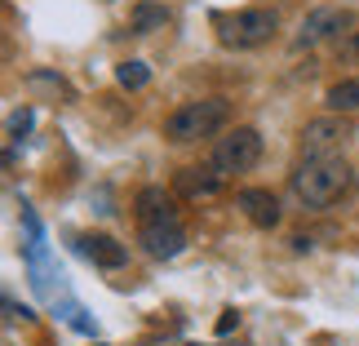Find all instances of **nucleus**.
Here are the masks:
<instances>
[{
	"label": "nucleus",
	"mask_w": 359,
	"mask_h": 346,
	"mask_svg": "<svg viewBox=\"0 0 359 346\" xmlns=\"http://www.w3.org/2000/svg\"><path fill=\"white\" fill-rule=\"evenodd\" d=\"M27 89L32 93H53V98H72V85L58 72H27Z\"/></svg>",
	"instance_id": "nucleus-14"
},
{
	"label": "nucleus",
	"mask_w": 359,
	"mask_h": 346,
	"mask_svg": "<svg viewBox=\"0 0 359 346\" xmlns=\"http://www.w3.org/2000/svg\"><path fill=\"white\" fill-rule=\"evenodd\" d=\"M236 209L248 218L253 227H262V231H271V227H280V200L271 196L266 187H244V191H236Z\"/></svg>",
	"instance_id": "nucleus-8"
},
{
	"label": "nucleus",
	"mask_w": 359,
	"mask_h": 346,
	"mask_svg": "<svg viewBox=\"0 0 359 346\" xmlns=\"http://www.w3.org/2000/svg\"><path fill=\"white\" fill-rule=\"evenodd\" d=\"M147 80H151V67L137 62V58H129V62L116 67V85H120V89H142Z\"/></svg>",
	"instance_id": "nucleus-15"
},
{
	"label": "nucleus",
	"mask_w": 359,
	"mask_h": 346,
	"mask_svg": "<svg viewBox=\"0 0 359 346\" xmlns=\"http://www.w3.org/2000/svg\"><path fill=\"white\" fill-rule=\"evenodd\" d=\"M222 182H226V178L217 173L213 164H204V169L196 164V169H182V173L173 178V191H177V196H187V200H213L217 191H222Z\"/></svg>",
	"instance_id": "nucleus-11"
},
{
	"label": "nucleus",
	"mask_w": 359,
	"mask_h": 346,
	"mask_svg": "<svg viewBox=\"0 0 359 346\" xmlns=\"http://www.w3.org/2000/svg\"><path fill=\"white\" fill-rule=\"evenodd\" d=\"M226 120H231V102L222 98V93H213V98H196V102H182L169 120H164V138L177 142V147H191V142H200V138L222 133Z\"/></svg>",
	"instance_id": "nucleus-2"
},
{
	"label": "nucleus",
	"mask_w": 359,
	"mask_h": 346,
	"mask_svg": "<svg viewBox=\"0 0 359 346\" xmlns=\"http://www.w3.org/2000/svg\"><path fill=\"white\" fill-rule=\"evenodd\" d=\"M27 133H32V107H18L9 116V142H22Z\"/></svg>",
	"instance_id": "nucleus-16"
},
{
	"label": "nucleus",
	"mask_w": 359,
	"mask_h": 346,
	"mask_svg": "<svg viewBox=\"0 0 359 346\" xmlns=\"http://www.w3.org/2000/svg\"><path fill=\"white\" fill-rule=\"evenodd\" d=\"M288 187L306 209H333L337 200L351 196L355 173L341 156H302L297 169L288 173Z\"/></svg>",
	"instance_id": "nucleus-1"
},
{
	"label": "nucleus",
	"mask_w": 359,
	"mask_h": 346,
	"mask_svg": "<svg viewBox=\"0 0 359 346\" xmlns=\"http://www.w3.org/2000/svg\"><path fill=\"white\" fill-rule=\"evenodd\" d=\"M257 160H262V133L253 129V124H236L226 138H217V142H213V156H209V164L222 178L248 173Z\"/></svg>",
	"instance_id": "nucleus-4"
},
{
	"label": "nucleus",
	"mask_w": 359,
	"mask_h": 346,
	"mask_svg": "<svg viewBox=\"0 0 359 346\" xmlns=\"http://www.w3.org/2000/svg\"><path fill=\"white\" fill-rule=\"evenodd\" d=\"M337 58L346 62V67H359V32H351V36L337 40Z\"/></svg>",
	"instance_id": "nucleus-17"
},
{
	"label": "nucleus",
	"mask_w": 359,
	"mask_h": 346,
	"mask_svg": "<svg viewBox=\"0 0 359 346\" xmlns=\"http://www.w3.org/2000/svg\"><path fill=\"white\" fill-rule=\"evenodd\" d=\"M173 22L169 5H160V0H137L129 9V36H151V32H164V27Z\"/></svg>",
	"instance_id": "nucleus-12"
},
{
	"label": "nucleus",
	"mask_w": 359,
	"mask_h": 346,
	"mask_svg": "<svg viewBox=\"0 0 359 346\" xmlns=\"http://www.w3.org/2000/svg\"><path fill=\"white\" fill-rule=\"evenodd\" d=\"M280 32V13L271 5H248L231 18H217V36H222L226 49H257Z\"/></svg>",
	"instance_id": "nucleus-3"
},
{
	"label": "nucleus",
	"mask_w": 359,
	"mask_h": 346,
	"mask_svg": "<svg viewBox=\"0 0 359 346\" xmlns=\"http://www.w3.org/2000/svg\"><path fill=\"white\" fill-rule=\"evenodd\" d=\"M76 248H80V258H89L93 267H102V271H120L124 262H129V248L120 240H111V235H102V231L76 235Z\"/></svg>",
	"instance_id": "nucleus-7"
},
{
	"label": "nucleus",
	"mask_w": 359,
	"mask_h": 346,
	"mask_svg": "<svg viewBox=\"0 0 359 346\" xmlns=\"http://www.w3.org/2000/svg\"><path fill=\"white\" fill-rule=\"evenodd\" d=\"M324 107H328V112H337V116L359 112V76H346V80H337V85H328Z\"/></svg>",
	"instance_id": "nucleus-13"
},
{
	"label": "nucleus",
	"mask_w": 359,
	"mask_h": 346,
	"mask_svg": "<svg viewBox=\"0 0 359 346\" xmlns=\"http://www.w3.org/2000/svg\"><path fill=\"white\" fill-rule=\"evenodd\" d=\"M351 32H355V13L351 9L320 5V9H311L306 18H302L297 36H293V49H320V45H328V40H341Z\"/></svg>",
	"instance_id": "nucleus-5"
},
{
	"label": "nucleus",
	"mask_w": 359,
	"mask_h": 346,
	"mask_svg": "<svg viewBox=\"0 0 359 346\" xmlns=\"http://www.w3.org/2000/svg\"><path fill=\"white\" fill-rule=\"evenodd\" d=\"M137 244L151 258H177L187 248V227L182 222H151V227L137 231Z\"/></svg>",
	"instance_id": "nucleus-9"
},
{
	"label": "nucleus",
	"mask_w": 359,
	"mask_h": 346,
	"mask_svg": "<svg viewBox=\"0 0 359 346\" xmlns=\"http://www.w3.org/2000/svg\"><path fill=\"white\" fill-rule=\"evenodd\" d=\"M133 213H137L142 227H151V222H177V196L164 191V187H142L133 196Z\"/></svg>",
	"instance_id": "nucleus-10"
},
{
	"label": "nucleus",
	"mask_w": 359,
	"mask_h": 346,
	"mask_svg": "<svg viewBox=\"0 0 359 346\" xmlns=\"http://www.w3.org/2000/svg\"><path fill=\"white\" fill-rule=\"evenodd\" d=\"M231 328H240V315H236V311H222V320H217V333H231Z\"/></svg>",
	"instance_id": "nucleus-18"
},
{
	"label": "nucleus",
	"mask_w": 359,
	"mask_h": 346,
	"mask_svg": "<svg viewBox=\"0 0 359 346\" xmlns=\"http://www.w3.org/2000/svg\"><path fill=\"white\" fill-rule=\"evenodd\" d=\"M297 138H302V156H337V151L351 142V120L328 112L320 120H306Z\"/></svg>",
	"instance_id": "nucleus-6"
}]
</instances>
